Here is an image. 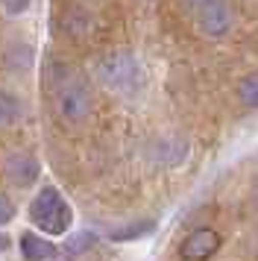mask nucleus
<instances>
[{"label":"nucleus","mask_w":258,"mask_h":261,"mask_svg":"<svg viewBox=\"0 0 258 261\" xmlns=\"http://www.w3.org/2000/svg\"><path fill=\"white\" fill-rule=\"evenodd\" d=\"M53 100H56L59 118L70 126H82L94 112V97L88 83L76 71H59L56 85H53Z\"/></svg>","instance_id":"obj_1"},{"label":"nucleus","mask_w":258,"mask_h":261,"mask_svg":"<svg viewBox=\"0 0 258 261\" xmlns=\"http://www.w3.org/2000/svg\"><path fill=\"white\" fill-rule=\"evenodd\" d=\"M30 220H33L35 229H41L44 235L59 238V235H65V232L70 229L73 212H70L68 200H65L56 188L44 185V188L35 194L33 205H30Z\"/></svg>","instance_id":"obj_2"},{"label":"nucleus","mask_w":258,"mask_h":261,"mask_svg":"<svg viewBox=\"0 0 258 261\" xmlns=\"http://www.w3.org/2000/svg\"><path fill=\"white\" fill-rule=\"evenodd\" d=\"M100 80H103V85L115 88L120 94H129L141 85L144 73H141V65L129 53H115V56H106L100 62Z\"/></svg>","instance_id":"obj_3"},{"label":"nucleus","mask_w":258,"mask_h":261,"mask_svg":"<svg viewBox=\"0 0 258 261\" xmlns=\"http://www.w3.org/2000/svg\"><path fill=\"white\" fill-rule=\"evenodd\" d=\"M194 21H197L199 33L211 38H223L235 27V9L229 3L220 0H205V3H194Z\"/></svg>","instance_id":"obj_4"},{"label":"nucleus","mask_w":258,"mask_h":261,"mask_svg":"<svg viewBox=\"0 0 258 261\" xmlns=\"http://www.w3.org/2000/svg\"><path fill=\"white\" fill-rule=\"evenodd\" d=\"M220 235L211 226H197L191 235L182 241L179 247V258L182 261H209L220 252Z\"/></svg>","instance_id":"obj_5"},{"label":"nucleus","mask_w":258,"mask_h":261,"mask_svg":"<svg viewBox=\"0 0 258 261\" xmlns=\"http://www.w3.org/2000/svg\"><path fill=\"white\" fill-rule=\"evenodd\" d=\"M41 176V165L33 153H12L6 159V179L18 188H30Z\"/></svg>","instance_id":"obj_6"},{"label":"nucleus","mask_w":258,"mask_h":261,"mask_svg":"<svg viewBox=\"0 0 258 261\" xmlns=\"http://www.w3.org/2000/svg\"><path fill=\"white\" fill-rule=\"evenodd\" d=\"M21 255L27 261H50L56 255V244L50 238H41L38 232H23L21 235Z\"/></svg>","instance_id":"obj_7"},{"label":"nucleus","mask_w":258,"mask_h":261,"mask_svg":"<svg viewBox=\"0 0 258 261\" xmlns=\"http://www.w3.org/2000/svg\"><path fill=\"white\" fill-rule=\"evenodd\" d=\"M62 27H65V33H70L73 38H82L94 30V15L88 12L85 6H68V9L62 12Z\"/></svg>","instance_id":"obj_8"},{"label":"nucleus","mask_w":258,"mask_h":261,"mask_svg":"<svg viewBox=\"0 0 258 261\" xmlns=\"http://www.w3.org/2000/svg\"><path fill=\"white\" fill-rule=\"evenodd\" d=\"M238 100L246 109H258V71L246 73L244 80L238 83Z\"/></svg>","instance_id":"obj_9"},{"label":"nucleus","mask_w":258,"mask_h":261,"mask_svg":"<svg viewBox=\"0 0 258 261\" xmlns=\"http://www.w3.org/2000/svg\"><path fill=\"white\" fill-rule=\"evenodd\" d=\"M21 115V103H18V97L6 91V88H0V126H6V123H15Z\"/></svg>","instance_id":"obj_10"},{"label":"nucleus","mask_w":258,"mask_h":261,"mask_svg":"<svg viewBox=\"0 0 258 261\" xmlns=\"http://www.w3.org/2000/svg\"><path fill=\"white\" fill-rule=\"evenodd\" d=\"M152 229H156V220H141V223H135V226L109 232V238H112V241H135V238H147Z\"/></svg>","instance_id":"obj_11"},{"label":"nucleus","mask_w":258,"mask_h":261,"mask_svg":"<svg viewBox=\"0 0 258 261\" xmlns=\"http://www.w3.org/2000/svg\"><path fill=\"white\" fill-rule=\"evenodd\" d=\"M12 217H15V202L9 200V194L0 191V226H6Z\"/></svg>","instance_id":"obj_12"},{"label":"nucleus","mask_w":258,"mask_h":261,"mask_svg":"<svg viewBox=\"0 0 258 261\" xmlns=\"http://www.w3.org/2000/svg\"><path fill=\"white\" fill-rule=\"evenodd\" d=\"M27 9V3H6V12L9 15H18V12H23Z\"/></svg>","instance_id":"obj_13"}]
</instances>
